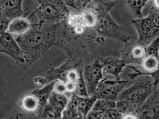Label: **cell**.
Returning a JSON list of instances; mask_svg holds the SVG:
<instances>
[{
	"label": "cell",
	"mask_w": 159,
	"mask_h": 119,
	"mask_svg": "<svg viewBox=\"0 0 159 119\" xmlns=\"http://www.w3.org/2000/svg\"><path fill=\"white\" fill-rule=\"evenodd\" d=\"M70 97L66 94H59L53 92L48 100V104L54 108L57 111L63 113L66 108Z\"/></svg>",
	"instance_id": "cell-18"
},
{
	"label": "cell",
	"mask_w": 159,
	"mask_h": 119,
	"mask_svg": "<svg viewBox=\"0 0 159 119\" xmlns=\"http://www.w3.org/2000/svg\"><path fill=\"white\" fill-rule=\"evenodd\" d=\"M104 119H107V118H106V117H105V118H104Z\"/></svg>",
	"instance_id": "cell-43"
},
{
	"label": "cell",
	"mask_w": 159,
	"mask_h": 119,
	"mask_svg": "<svg viewBox=\"0 0 159 119\" xmlns=\"http://www.w3.org/2000/svg\"><path fill=\"white\" fill-rule=\"evenodd\" d=\"M97 15V22L94 30L100 38L116 39L124 43L130 41V36L125 28L118 25L110 15L111 8L117 2L104 0H92L91 2Z\"/></svg>",
	"instance_id": "cell-3"
},
{
	"label": "cell",
	"mask_w": 159,
	"mask_h": 119,
	"mask_svg": "<svg viewBox=\"0 0 159 119\" xmlns=\"http://www.w3.org/2000/svg\"><path fill=\"white\" fill-rule=\"evenodd\" d=\"M159 68V58L147 55L142 61L140 68L141 71L150 73Z\"/></svg>",
	"instance_id": "cell-22"
},
{
	"label": "cell",
	"mask_w": 159,
	"mask_h": 119,
	"mask_svg": "<svg viewBox=\"0 0 159 119\" xmlns=\"http://www.w3.org/2000/svg\"><path fill=\"white\" fill-rule=\"evenodd\" d=\"M139 116L133 114H125L123 116L122 119H139Z\"/></svg>",
	"instance_id": "cell-34"
},
{
	"label": "cell",
	"mask_w": 159,
	"mask_h": 119,
	"mask_svg": "<svg viewBox=\"0 0 159 119\" xmlns=\"http://www.w3.org/2000/svg\"><path fill=\"white\" fill-rule=\"evenodd\" d=\"M126 67L132 69L134 71V72L128 73V75H127V76L131 80H134L136 78H138L139 76H142V75H148V76H150L152 78L154 86H155V88H157V86L159 84V68L156 70L153 71L152 72L145 73L141 71L136 67H132L129 65H127Z\"/></svg>",
	"instance_id": "cell-21"
},
{
	"label": "cell",
	"mask_w": 159,
	"mask_h": 119,
	"mask_svg": "<svg viewBox=\"0 0 159 119\" xmlns=\"http://www.w3.org/2000/svg\"><path fill=\"white\" fill-rule=\"evenodd\" d=\"M120 53L121 59L125 61L127 65L134 64L140 66L147 55L146 47L133 40L125 43Z\"/></svg>",
	"instance_id": "cell-12"
},
{
	"label": "cell",
	"mask_w": 159,
	"mask_h": 119,
	"mask_svg": "<svg viewBox=\"0 0 159 119\" xmlns=\"http://www.w3.org/2000/svg\"><path fill=\"white\" fill-rule=\"evenodd\" d=\"M85 117H84L82 114L80 113L79 115H77L76 117L70 119H85Z\"/></svg>",
	"instance_id": "cell-38"
},
{
	"label": "cell",
	"mask_w": 159,
	"mask_h": 119,
	"mask_svg": "<svg viewBox=\"0 0 159 119\" xmlns=\"http://www.w3.org/2000/svg\"><path fill=\"white\" fill-rule=\"evenodd\" d=\"M18 104L23 109L33 113H38L40 108L38 98L31 92L25 95L20 100Z\"/></svg>",
	"instance_id": "cell-17"
},
{
	"label": "cell",
	"mask_w": 159,
	"mask_h": 119,
	"mask_svg": "<svg viewBox=\"0 0 159 119\" xmlns=\"http://www.w3.org/2000/svg\"><path fill=\"white\" fill-rule=\"evenodd\" d=\"M151 119H159V109L152 110Z\"/></svg>",
	"instance_id": "cell-35"
},
{
	"label": "cell",
	"mask_w": 159,
	"mask_h": 119,
	"mask_svg": "<svg viewBox=\"0 0 159 119\" xmlns=\"http://www.w3.org/2000/svg\"><path fill=\"white\" fill-rule=\"evenodd\" d=\"M23 2V0H0L1 33L7 31L12 20L26 16L22 8Z\"/></svg>",
	"instance_id": "cell-8"
},
{
	"label": "cell",
	"mask_w": 159,
	"mask_h": 119,
	"mask_svg": "<svg viewBox=\"0 0 159 119\" xmlns=\"http://www.w3.org/2000/svg\"><path fill=\"white\" fill-rule=\"evenodd\" d=\"M85 119H86V117H85Z\"/></svg>",
	"instance_id": "cell-44"
},
{
	"label": "cell",
	"mask_w": 159,
	"mask_h": 119,
	"mask_svg": "<svg viewBox=\"0 0 159 119\" xmlns=\"http://www.w3.org/2000/svg\"><path fill=\"white\" fill-rule=\"evenodd\" d=\"M74 94L81 97L89 96L87 92L86 84L84 79L83 71L81 72L80 77L76 82V90Z\"/></svg>",
	"instance_id": "cell-28"
},
{
	"label": "cell",
	"mask_w": 159,
	"mask_h": 119,
	"mask_svg": "<svg viewBox=\"0 0 159 119\" xmlns=\"http://www.w3.org/2000/svg\"><path fill=\"white\" fill-rule=\"evenodd\" d=\"M110 1H111V2H118L119 0H110Z\"/></svg>",
	"instance_id": "cell-42"
},
{
	"label": "cell",
	"mask_w": 159,
	"mask_h": 119,
	"mask_svg": "<svg viewBox=\"0 0 159 119\" xmlns=\"http://www.w3.org/2000/svg\"><path fill=\"white\" fill-rule=\"evenodd\" d=\"M36 80L37 81L35 80V82H37L38 84H45L47 83V82H46V79L45 78H42V77H37L36 78Z\"/></svg>",
	"instance_id": "cell-36"
},
{
	"label": "cell",
	"mask_w": 159,
	"mask_h": 119,
	"mask_svg": "<svg viewBox=\"0 0 159 119\" xmlns=\"http://www.w3.org/2000/svg\"><path fill=\"white\" fill-rule=\"evenodd\" d=\"M54 82L55 81H53L52 82L49 83L42 88L36 89L31 92V93L37 96L39 99L40 106V109L48 103L49 98L53 92Z\"/></svg>",
	"instance_id": "cell-19"
},
{
	"label": "cell",
	"mask_w": 159,
	"mask_h": 119,
	"mask_svg": "<svg viewBox=\"0 0 159 119\" xmlns=\"http://www.w3.org/2000/svg\"><path fill=\"white\" fill-rule=\"evenodd\" d=\"M128 82V81L120 79L108 80L105 77L99 83L93 95L98 99H107L117 102Z\"/></svg>",
	"instance_id": "cell-9"
},
{
	"label": "cell",
	"mask_w": 159,
	"mask_h": 119,
	"mask_svg": "<svg viewBox=\"0 0 159 119\" xmlns=\"http://www.w3.org/2000/svg\"><path fill=\"white\" fill-rule=\"evenodd\" d=\"M144 110L152 112V110L159 109V87L156 88L154 92L147 99L143 104Z\"/></svg>",
	"instance_id": "cell-25"
},
{
	"label": "cell",
	"mask_w": 159,
	"mask_h": 119,
	"mask_svg": "<svg viewBox=\"0 0 159 119\" xmlns=\"http://www.w3.org/2000/svg\"><path fill=\"white\" fill-rule=\"evenodd\" d=\"M131 22L138 34L137 42L145 47L159 36V11L154 7L150 8L148 16L132 19Z\"/></svg>",
	"instance_id": "cell-5"
},
{
	"label": "cell",
	"mask_w": 159,
	"mask_h": 119,
	"mask_svg": "<svg viewBox=\"0 0 159 119\" xmlns=\"http://www.w3.org/2000/svg\"><path fill=\"white\" fill-rule=\"evenodd\" d=\"M34 1H36V2H38L39 3V4L43 1V0H34Z\"/></svg>",
	"instance_id": "cell-41"
},
{
	"label": "cell",
	"mask_w": 159,
	"mask_h": 119,
	"mask_svg": "<svg viewBox=\"0 0 159 119\" xmlns=\"http://www.w3.org/2000/svg\"><path fill=\"white\" fill-rule=\"evenodd\" d=\"M0 52L13 59L23 69L28 68L27 58L16 41V38L8 32L1 33Z\"/></svg>",
	"instance_id": "cell-7"
},
{
	"label": "cell",
	"mask_w": 159,
	"mask_h": 119,
	"mask_svg": "<svg viewBox=\"0 0 159 119\" xmlns=\"http://www.w3.org/2000/svg\"><path fill=\"white\" fill-rule=\"evenodd\" d=\"M84 67L82 58L76 56L70 58L58 68H51L46 73L45 78L47 83L59 80L66 83L68 75L72 70Z\"/></svg>",
	"instance_id": "cell-10"
},
{
	"label": "cell",
	"mask_w": 159,
	"mask_h": 119,
	"mask_svg": "<svg viewBox=\"0 0 159 119\" xmlns=\"http://www.w3.org/2000/svg\"><path fill=\"white\" fill-rule=\"evenodd\" d=\"M38 114L40 119H62V113L48 103L40 109Z\"/></svg>",
	"instance_id": "cell-24"
},
{
	"label": "cell",
	"mask_w": 159,
	"mask_h": 119,
	"mask_svg": "<svg viewBox=\"0 0 159 119\" xmlns=\"http://www.w3.org/2000/svg\"><path fill=\"white\" fill-rule=\"evenodd\" d=\"M138 78H136V81L132 86L123 90L119 100H127L139 105L144 104L156 88L150 76L142 75Z\"/></svg>",
	"instance_id": "cell-6"
},
{
	"label": "cell",
	"mask_w": 159,
	"mask_h": 119,
	"mask_svg": "<svg viewBox=\"0 0 159 119\" xmlns=\"http://www.w3.org/2000/svg\"><path fill=\"white\" fill-rule=\"evenodd\" d=\"M80 14L84 26L88 29H94L97 22V15L92 4L89 3L85 6L81 10Z\"/></svg>",
	"instance_id": "cell-15"
},
{
	"label": "cell",
	"mask_w": 159,
	"mask_h": 119,
	"mask_svg": "<svg viewBox=\"0 0 159 119\" xmlns=\"http://www.w3.org/2000/svg\"><path fill=\"white\" fill-rule=\"evenodd\" d=\"M6 119H40V118L38 113L26 111L17 104Z\"/></svg>",
	"instance_id": "cell-23"
},
{
	"label": "cell",
	"mask_w": 159,
	"mask_h": 119,
	"mask_svg": "<svg viewBox=\"0 0 159 119\" xmlns=\"http://www.w3.org/2000/svg\"><path fill=\"white\" fill-rule=\"evenodd\" d=\"M98 99L95 96H90L86 97H80L78 110L84 117H86L92 111L93 107Z\"/></svg>",
	"instance_id": "cell-20"
},
{
	"label": "cell",
	"mask_w": 159,
	"mask_h": 119,
	"mask_svg": "<svg viewBox=\"0 0 159 119\" xmlns=\"http://www.w3.org/2000/svg\"><path fill=\"white\" fill-rule=\"evenodd\" d=\"M58 25H32L29 30L16 40L27 58L30 66L56 45Z\"/></svg>",
	"instance_id": "cell-2"
},
{
	"label": "cell",
	"mask_w": 159,
	"mask_h": 119,
	"mask_svg": "<svg viewBox=\"0 0 159 119\" xmlns=\"http://www.w3.org/2000/svg\"><path fill=\"white\" fill-rule=\"evenodd\" d=\"M92 0H82L83 4V8L87 5V4L91 2Z\"/></svg>",
	"instance_id": "cell-39"
},
{
	"label": "cell",
	"mask_w": 159,
	"mask_h": 119,
	"mask_svg": "<svg viewBox=\"0 0 159 119\" xmlns=\"http://www.w3.org/2000/svg\"><path fill=\"white\" fill-rule=\"evenodd\" d=\"M115 108H116V102L98 99L95 103L92 111L105 112L108 110Z\"/></svg>",
	"instance_id": "cell-27"
},
{
	"label": "cell",
	"mask_w": 159,
	"mask_h": 119,
	"mask_svg": "<svg viewBox=\"0 0 159 119\" xmlns=\"http://www.w3.org/2000/svg\"><path fill=\"white\" fill-rule=\"evenodd\" d=\"M53 91L59 94H67L66 86L65 82L59 80L55 81Z\"/></svg>",
	"instance_id": "cell-30"
},
{
	"label": "cell",
	"mask_w": 159,
	"mask_h": 119,
	"mask_svg": "<svg viewBox=\"0 0 159 119\" xmlns=\"http://www.w3.org/2000/svg\"><path fill=\"white\" fill-rule=\"evenodd\" d=\"M86 119H95V118H93V117H92L90 114H88V115L86 117Z\"/></svg>",
	"instance_id": "cell-40"
},
{
	"label": "cell",
	"mask_w": 159,
	"mask_h": 119,
	"mask_svg": "<svg viewBox=\"0 0 159 119\" xmlns=\"http://www.w3.org/2000/svg\"><path fill=\"white\" fill-rule=\"evenodd\" d=\"M146 52L148 55L159 58V36L146 47Z\"/></svg>",
	"instance_id": "cell-29"
},
{
	"label": "cell",
	"mask_w": 159,
	"mask_h": 119,
	"mask_svg": "<svg viewBox=\"0 0 159 119\" xmlns=\"http://www.w3.org/2000/svg\"><path fill=\"white\" fill-rule=\"evenodd\" d=\"M102 65V72L104 77L111 75L116 80H119L120 75L124 68L127 66L125 61L122 59H119L115 57L99 58Z\"/></svg>",
	"instance_id": "cell-13"
},
{
	"label": "cell",
	"mask_w": 159,
	"mask_h": 119,
	"mask_svg": "<svg viewBox=\"0 0 159 119\" xmlns=\"http://www.w3.org/2000/svg\"><path fill=\"white\" fill-rule=\"evenodd\" d=\"M64 1L69 7L81 10L83 8L82 0H64Z\"/></svg>",
	"instance_id": "cell-32"
},
{
	"label": "cell",
	"mask_w": 159,
	"mask_h": 119,
	"mask_svg": "<svg viewBox=\"0 0 159 119\" xmlns=\"http://www.w3.org/2000/svg\"><path fill=\"white\" fill-rule=\"evenodd\" d=\"M83 77L89 96L93 95L100 82L105 77L99 59L84 68Z\"/></svg>",
	"instance_id": "cell-11"
},
{
	"label": "cell",
	"mask_w": 159,
	"mask_h": 119,
	"mask_svg": "<svg viewBox=\"0 0 159 119\" xmlns=\"http://www.w3.org/2000/svg\"><path fill=\"white\" fill-rule=\"evenodd\" d=\"M150 0H126L128 7L137 18H143L142 9Z\"/></svg>",
	"instance_id": "cell-26"
},
{
	"label": "cell",
	"mask_w": 159,
	"mask_h": 119,
	"mask_svg": "<svg viewBox=\"0 0 159 119\" xmlns=\"http://www.w3.org/2000/svg\"><path fill=\"white\" fill-rule=\"evenodd\" d=\"M116 108L122 114L139 115L144 111L143 105L135 104L127 100H119L116 102Z\"/></svg>",
	"instance_id": "cell-16"
},
{
	"label": "cell",
	"mask_w": 159,
	"mask_h": 119,
	"mask_svg": "<svg viewBox=\"0 0 159 119\" xmlns=\"http://www.w3.org/2000/svg\"><path fill=\"white\" fill-rule=\"evenodd\" d=\"M107 119H122L123 115L116 108L108 110L105 112Z\"/></svg>",
	"instance_id": "cell-31"
},
{
	"label": "cell",
	"mask_w": 159,
	"mask_h": 119,
	"mask_svg": "<svg viewBox=\"0 0 159 119\" xmlns=\"http://www.w3.org/2000/svg\"><path fill=\"white\" fill-rule=\"evenodd\" d=\"M70 14L64 0H43L33 12L42 25H58Z\"/></svg>",
	"instance_id": "cell-4"
},
{
	"label": "cell",
	"mask_w": 159,
	"mask_h": 119,
	"mask_svg": "<svg viewBox=\"0 0 159 119\" xmlns=\"http://www.w3.org/2000/svg\"><path fill=\"white\" fill-rule=\"evenodd\" d=\"M138 118L139 119H151V115H150L148 112L144 110L139 115Z\"/></svg>",
	"instance_id": "cell-33"
},
{
	"label": "cell",
	"mask_w": 159,
	"mask_h": 119,
	"mask_svg": "<svg viewBox=\"0 0 159 119\" xmlns=\"http://www.w3.org/2000/svg\"><path fill=\"white\" fill-rule=\"evenodd\" d=\"M159 11V0H154V6Z\"/></svg>",
	"instance_id": "cell-37"
},
{
	"label": "cell",
	"mask_w": 159,
	"mask_h": 119,
	"mask_svg": "<svg viewBox=\"0 0 159 119\" xmlns=\"http://www.w3.org/2000/svg\"><path fill=\"white\" fill-rule=\"evenodd\" d=\"M57 33L61 34L62 40L56 45L65 49L70 58L82 57L84 53V41L103 39L98 36L94 29L84 26L80 13H70L62 23L58 24Z\"/></svg>",
	"instance_id": "cell-1"
},
{
	"label": "cell",
	"mask_w": 159,
	"mask_h": 119,
	"mask_svg": "<svg viewBox=\"0 0 159 119\" xmlns=\"http://www.w3.org/2000/svg\"><path fill=\"white\" fill-rule=\"evenodd\" d=\"M31 26L32 24L26 16L19 17L11 21L7 32L17 37L27 32Z\"/></svg>",
	"instance_id": "cell-14"
}]
</instances>
